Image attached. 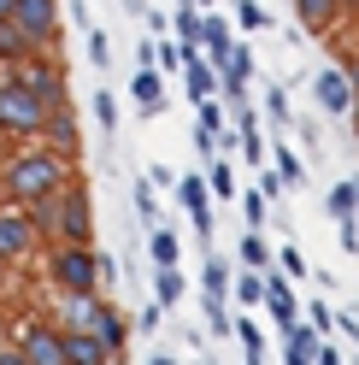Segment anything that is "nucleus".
<instances>
[{"instance_id": "nucleus-3", "label": "nucleus", "mask_w": 359, "mask_h": 365, "mask_svg": "<svg viewBox=\"0 0 359 365\" xmlns=\"http://www.w3.org/2000/svg\"><path fill=\"white\" fill-rule=\"evenodd\" d=\"M6 24L24 36L36 53H53L59 48V0H12Z\"/></svg>"}, {"instance_id": "nucleus-16", "label": "nucleus", "mask_w": 359, "mask_h": 365, "mask_svg": "<svg viewBox=\"0 0 359 365\" xmlns=\"http://www.w3.org/2000/svg\"><path fill=\"white\" fill-rule=\"evenodd\" d=\"M106 359H118V354L95 330H65V365H106Z\"/></svg>"}, {"instance_id": "nucleus-48", "label": "nucleus", "mask_w": 359, "mask_h": 365, "mask_svg": "<svg viewBox=\"0 0 359 365\" xmlns=\"http://www.w3.org/2000/svg\"><path fill=\"white\" fill-rule=\"evenodd\" d=\"M177 6H183V0H177Z\"/></svg>"}, {"instance_id": "nucleus-40", "label": "nucleus", "mask_w": 359, "mask_h": 365, "mask_svg": "<svg viewBox=\"0 0 359 365\" xmlns=\"http://www.w3.org/2000/svg\"><path fill=\"white\" fill-rule=\"evenodd\" d=\"M312 365H342V354H335L330 341H324V348H312Z\"/></svg>"}, {"instance_id": "nucleus-33", "label": "nucleus", "mask_w": 359, "mask_h": 365, "mask_svg": "<svg viewBox=\"0 0 359 365\" xmlns=\"http://www.w3.org/2000/svg\"><path fill=\"white\" fill-rule=\"evenodd\" d=\"M136 212H142V224H153V218H160V200H153V189H147V177L136 182Z\"/></svg>"}, {"instance_id": "nucleus-32", "label": "nucleus", "mask_w": 359, "mask_h": 365, "mask_svg": "<svg viewBox=\"0 0 359 365\" xmlns=\"http://www.w3.org/2000/svg\"><path fill=\"white\" fill-rule=\"evenodd\" d=\"M335 242L342 254H359V218H335Z\"/></svg>"}, {"instance_id": "nucleus-7", "label": "nucleus", "mask_w": 359, "mask_h": 365, "mask_svg": "<svg viewBox=\"0 0 359 365\" xmlns=\"http://www.w3.org/2000/svg\"><path fill=\"white\" fill-rule=\"evenodd\" d=\"M312 101H318L324 118H348L353 112V71L348 65H324V71L312 77Z\"/></svg>"}, {"instance_id": "nucleus-18", "label": "nucleus", "mask_w": 359, "mask_h": 365, "mask_svg": "<svg viewBox=\"0 0 359 365\" xmlns=\"http://www.w3.org/2000/svg\"><path fill=\"white\" fill-rule=\"evenodd\" d=\"M183 294H189V277H183L177 265H160V277H153V307H165V312H171Z\"/></svg>"}, {"instance_id": "nucleus-46", "label": "nucleus", "mask_w": 359, "mask_h": 365, "mask_svg": "<svg viewBox=\"0 0 359 365\" xmlns=\"http://www.w3.org/2000/svg\"><path fill=\"white\" fill-rule=\"evenodd\" d=\"M6 12H12V0H0V18H6Z\"/></svg>"}, {"instance_id": "nucleus-24", "label": "nucleus", "mask_w": 359, "mask_h": 365, "mask_svg": "<svg viewBox=\"0 0 359 365\" xmlns=\"http://www.w3.org/2000/svg\"><path fill=\"white\" fill-rule=\"evenodd\" d=\"M30 53H36V48H30V41L6 24V18H0V59H6V65H18V59H30Z\"/></svg>"}, {"instance_id": "nucleus-38", "label": "nucleus", "mask_w": 359, "mask_h": 365, "mask_svg": "<svg viewBox=\"0 0 359 365\" xmlns=\"http://www.w3.org/2000/svg\"><path fill=\"white\" fill-rule=\"evenodd\" d=\"M241 212H248V224L259 230V224H265V200H259V195H248V200H241Z\"/></svg>"}, {"instance_id": "nucleus-25", "label": "nucleus", "mask_w": 359, "mask_h": 365, "mask_svg": "<svg viewBox=\"0 0 359 365\" xmlns=\"http://www.w3.org/2000/svg\"><path fill=\"white\" fill-rule=\"evenodd\" d=\"M265 118H271V124H295V106H288V95H283V83L277 88H265Z\"/></svg>"}, {"instance_id": "nucleus-19", "label": "nucleus", "mask_w": 359, "mask_h": 365, "mask_svg": "<svg viewBox=\"0 0 359 365\" xmlns=\"http://www.w3.org/2000/svg\"><path fill=\"white\" fill-rule=\"evenodd\" d=\"M200 294H207V301H224V294H230V259L224 254H207V265H200Z\"/></svg>"}, {"instance_id": "nucleus-36", "label": "nucleus", "mask_w": 359, "mask_h": 365, "mask_svg": "<svg viewBox=\"0 0 359 365\" xmlns=\"http://www.w3.org/2000/svg\"><path fill=\"white\" fill-rule=\"evenodd\" d=\"M283 195H288V189H283V177H277V171H265V177H259V200H283Z\"/></svg>"}, {"instance_id": "nucleus-13", "label": "nucleus", "mask_w": 359, "mask_h": 365, "mask_svg": "<svg viewBox=\"0 0 359 365\" xmlns=\"http://www.w3.org/2000/svg\"><path fill=\"white\" fill-rule=\"evenodd\" d=\"M130 95H136V112H142V118H160V112L171 106L165 77L153 71V65H136V77H130Z\"/></svg>"}, {"instance_id": "nucleus-14", "label": "nucleus", "mask_w": 359, "mask_h": 365, "mask_svg": "<svg viewBox=\"0 0 359 365\" xmlns=\"http://www.w3.org/2000/svg\"><path fill=\"white\" fill-rule=\"evenodd\" d=\"M265 277V294L259 301L271 307V318H277V330H288V324H301V301H295V289L283 283V271H259Z\"/></svg>"}, {"instance_id": "nucleus-45", "label": "nucleus", "mask_w": 359, "mask_h": 365, "mask_svg": "<svg viewBox=\"0 0 359 365\" xmlns=\"http://www.w3.org/2000/svg\"><path fill=\"white\" fill-rule=\"evenodd\" d=\"M6 271H12V265H6V259H0V283H6Z\"/></svg>"}, {"instance_id": "nucleus-6", "label": "nucleus", "mask_w": 359, "mask_h": 365, "mask_svg": "<svg viewBox=\"0 0 359 365\" xmlns=\"http://www.w3.org/2000/svg\"><path fill=\"white\" fill-rule=\"evenodd\" d=\"M18 83H24L41 106L71 101V88H65V71H59V59H53V53H30V59H18Z\"/></svg>"}, {"instance_id": "nucleus-44", "label": "nucleus", "mask_w": 359, "mask_h": 365, "mask_svg": "<svg viewBox=\"0 0 359 365\" xmlns=\"http://www.w3.org/2000/svg\"><path fill=\"white\" fill-rule=\"evenodd\" d=\"M189 6H200V12H212V6H218V0H189Z\"/></svg>"}, {"instance_id": "nucleus-27", "label": "nucleus", "mask_w": 359, "mask_h": 365, "mask_svg": "<svg viewBox=\"0 0 359 365\" xmlns=\"http://www.w3.org/2000/svg\"><path fill=\"white\" fill-rule=\"evenodd\" d=\"M236 24L241 30H265V24H271V12H265L259 0H236Z\"/></svg>"}, {"instance_id": "nucleus-30", "label": "nucleus", "mask_w": 359, "mask_h": 365, "mask_svg": "<svg viewBox=\"0 0 359 365\" xmlns=\"http://www.w3.org/2000/svg\"><path fill=\"white\" fill-rule=\"evenodd\" d=\"M194 130H207V135H224V106L218 101H200V124Z\"/></svg>"}, {"instance_id": "nucleus-22", "label": "nucleus", "mask_w": 359, "mask_h": 365, "mask_svg": "<svg viewBox=\"0 0 359 365\" xmlns=\"http://www.w3.org/2000/svg\"><path fill=\"white\" fill-rule=\"evenodd\" d=\"M324 212H330V218H353V212H359V182H353V177H342V182L330 189Z\"/></svg>"}, {"instance_id": "nucleus-43", "label": "nucleus", "mask_w": 359, "mask_h": 365, "mask_svg": "<svg viewBox=\"0 0 359 365\" xmlns=\"http://www.w3.org/2000/svg\"><path fill=\"white\" fill-rule=\"evenodd\" d=\"M147 365H177V359H171V354H153V359H147Z\"/></svg>"}, {"instance_id": "nucleus-15", "label": "nucleus", "mask_w": 359, "mask_h": 365, "mask_svg": "<svg viewBox=\"0 0 359 365\" xmlns=\"http://www.w3.org/2000/svg\"><path fill=\"white\" fill-rule=\"evenodd\" d=\"M36 242H41V236L30 230V218H24V212H0V259H6V265H18Z\"/></svg>"}, {"instance_id": "nucleus-11", "label": "nucleus", "mask_w": 359, "mask_h": 365, "mask_svg": "<svg viewBox=\"0 0 359 365\" xmlns=\"http://www.w3.org/2000/svg\"><path fill=\"white\" fill-rule=\"evenodd\" d=\"M41 130H48V148H53L59 159H77V153H83V142H77V112H71V101L48 106V118H41Z\"/></svg>"}, {"instance_id": "nucleus-17", "label": "nucleus", "mask_w": 359, "mask_h": 365, "mask_svg": "<svg viewBox=\"0 0 359 365\" xmlns=\"http://www.w3.org/2000/svg\"><path fill=\"white\" fill-rule=\"evenodd\" d=\"M177 71H183V83H189V101H194V106L218 95V71H212V65L200 59V53H189L183 65H177Z\"/></svg>"}, {"instance_id": "nucleus-12", "label": "nucleus", "mask_w": 359, "mask_h": 365, "mask_svg": "<svg viewBox=\"0 0 359 365\" xmlns=\"http://www.w3.org/2000/svg\"><path fill=\"white\" fill-rule=\"evenodd\" d=\"M353 12V0H295V18H301V30L312 36H330L342 18Z\"/></svg>"}, {"instance_id": "nucleus-39", "label": "nucleus", "mask_w": 359, "mask_h": 365, "mask_svg": "<svg viewBox=\"0 0 359 365\" xmlns=\"http://www.w3.org/2000/svg\"><path fill=\"white\" fill-rule=\"evenodd\" d=\"M241 159H248V165H265V142L254 135V142H241Z\"/></svg>"}, {"instance_id": "nucleus-23", "label": "nucleus", "mask_w": 359, "mask_h": 365, "mask_svg": "<svg viewBox=\"0 0 359 365\" xmlns=\"http://www.w3.org/2000/svg\"><path fill=\"white\" fill-rule=\"evenodd\" d=\"M207 195H212V200H236V171H230V159H212V171H207Z\"/></svg>"}, {"instance_id": "nucleus-47", "label": "nucleus", "mask_w": 359, "mask_h": 365, "mask_svg": "<svg viewBox=\"0 0 359 365\" xmlns=\"http://www.w3.org/2000/svg\"><path fill=\"white\" fill-rule=\"evenodd\" d=\"M106 365H118V359H106Z\"/></svg>"}, {"instance_id": "nucleus-41", "label": "nucleus", "mask_w": 359, "mask_h": 365, "mask_svg": "<svg viewBox=\"0 0 359 365\" xmlns=\"http://www.w3.org/2000/svg\"><path fill=\"white\" fill-rule=\"evenodd\" d=\"M0 365H24V354H18V348H0Z\"/></svg>"}, {"instance_id": "nucleus-26", "label": "nucleus", "mask_w": 359, "mask_h": 365, "mask_svg": "<svg viewBox=\"0 0 359 365\" xmlns=\"http://www.w3.org/2000/svg\"><path fill=\"white\" fill-rule=\"evenodd\" d=\"M241 265H248V271H271V247H265V236H241Z\"/></svg>"}, {"instance_id": "nucleus-5", "label": "nucleus", "mask_w": 359, "mask_h": 365, "mask_svg": "<svg viewBox=\"0 0 359 365\" xmlns=\"http://www.w3.org/2000/svg\"><path fill=\"white\" fill-rule=\"evenodd\" d=\"M53 236L71 242V247H88V236H95V224H88V189H83V182H65V189L53 195Z\"/></svg>"}, {"instance_id": "nucleus-4", "label": "nucleus", "mask_w": 359, "mask_h": 365, "mask_svg": "<svg viewBox=\"0 0 359 365\" xmlns=\"http://www.w3.org/2000/svg\"><path fill=\"white\" fill-rule=\"evenodd\" d=\"M41 118H48V106L18 77H0V130L6 135H41Z\"/></svg>"}, {"instance_id": "nucleus-2", "label": "nucleus", "mask_w": 359, "mask_h": 365, "mask_svg": "<svg viewBox=\"0 0 359 365\" xmlns=\"http://www.w3.org/2000/svg\"><path fill=\"white\" fill-rule=\"evenodd\" d=\"M48 277L59 283V294H100V254L95 247H53L48 259Z\"/></svg>"}, {"instance_id": "nucleus-37", "label": "nucleus", "mask_w": 359, "mask_h": 365, "mask_svg": "<svg viewBox=\"0 0 359 365\" xmlns=\"http://www.w3.org/2000/svg\"><path fill=\"white\" fill-rule=\"evenodd\" d=\"M306 324H312V330H330V301H312V307H306Z\"/></svg>"}, {"instance_id": "nucleus-21", "label": "nucleus", "mask_w": 359, "mask_h": 365, "mask_svg": "<svg viewBox=\"0 0 359 365\" xmlns=\"http://www.w3.org/2000/svg\"><path fill=\"white\" fill-rule=\"evenodd\" d=\"M147 254H153V265H177V259H183V242H177V230L153 224V230H147Z\"/></svg>"}, {"instance_id": "nucleus-10", "label": "nucleus", "mask_w": 359, "mask_h": 365, "mask_svg": "<svg viewBox=\"0 0 359 365\" xmlns=\"http://www.w3.org/2000/svg\"><path fill=\"white\" fill-rule=\"evenodd\" d=\"M177 200L189 207V218H194V236H200V242H212V195H207V177L183 171V177H177Z\"/></svg>"}, {"instance_id": "nucleus-29", "label": "nucleus", "mask_w": 359, "mask_h": 365, "mask_svg": "<svg viewBox=\"0 0 359 365\" xmlns=\"http://www.w3.org/2000/svg\"><path fill=\"white\" fill-rule=\"evenodd\" d=\"M95 118H100V135H112V130H118V106H112V95H106V88H95Z\"/></svg>"}, {"instance_id": "nucleus-34", "label": "nucleus", "mask_w": 359, "mask_h": 365, "mask_svg": "<svg viewBox=\"0 0 359 365\" xmlns=\"http://www.w3.org/2000/svg\"><path fill=\"white\" fill-rule=\"evenodd\" d=\"M207 324H212V336H230V312H224V301H207Z\"/></svg>"}, {"instance_id": "nucleus-20", "label": "nucleus", "mask_w": 359, "mask_h": 365, "mask_svg": "<svg viewBox=\"0 0 359 365\" xmlns=\"http://www.w3.org/2000/svg\"><path fill=\"white\" fill-rule=\"evenodd\" d=\"M265 159H271V171L283 177V189H301V177H306V165H301V153L288 148V142H277V148L265 153Z\"/></svg>"}, {"instance_id": "nucleus-1", "label": "nucleus", "mask_w": 359, "mask_h": 365, "mask_svg": "<svg viewBox=\"0 0 359 365\" xmlns=\"http://www.w3.org/2000/svg\"><path fill=\"white\" fill-rule=\"evenodd\" d=\"M65 182H71V159H59L53 148H30L6 165V195L18 207H36V200H53Z\"/></svg>"}, {"instance_id": "nucleus-28", "label": "nucleus", "mask_w": 359, "mask_h": 365, "mask_svg": "<svg viewBox=\"0 0 359 365\" xmlns=\"http://www.w3.org/2000/svg\"><path fill=\"white\" fill-rule=\"evenodd\" d=\"M88 65H95V71L112 65V41H106V30H95V24H88Z\"/></svg>"}, {"instance_id": "nucleus-9", "label": "nucleus", "mask_w": 359, "mask_h": 365, "mask_svg": "<svg viewBox=\"0 0 359 365\" xmlns=\"http://www.w3.org/2000/svg\"><path fill=\"white\" fill-rule=\"evenodd\" d=\"M106 318H112V307L100 301V294H65V307H59L53 324H59V330H95V336H100Z\"/></svg>"}, {"instance_id": "nucleus-8", "label": "nucleus", "mask_w": 359, "mask_h": 365, "mask_svg": "<svg viewBox=\"0 0 359 365\" xmlns=\"http://www.w3.org/2000/svg\"><path fill=\"white\" fill-rule=\"evenodd\" d=\"M18 354H24V365H65V330L48 318H30L18 336Z\"/></svg>"}, {"instance_id": "nucleus-35", "label": "nucleus", "mask_w": 359, "mask_h": 365, "mask_svg": "<svg viewBox=\"0 0 359 365\" xmlns=\"http://www.w3.org/2000/svg\"><path fill=\"white\" fill-rule=\"evenodd\" d=\"M283 277H306V259H301V247H283Z\"/></svg>"}, {"instance_id": "nucleus-42", "label": "nucleus", "mask_w": 359, "mask_h": 365, "mask_svg": "<svg viewBox=\"0 0 359 365\" xmlns=\"http://www.w3.org/2000/svg\"><path fill=\"white\" fill-rule=\"evenodd\" d=\"M124 12H136V18H142V12H147V0H124Z\"/></svg>"}, {"instance_id": "nucleus-31", "label": "nucleus", "mask_w": 359, "mask_h": 365, "mask_svg": "<svg viewBox=\"0 0 359 365\" xmlns=\"http://www.w3.org/2000/svg\"><path fill=\"white\" fill-rule=\"evenodd\" d=\"M236 294H241V301H259V294H265V277H259V271H241V277H236Z\"/></svg>"}]
</instances>
